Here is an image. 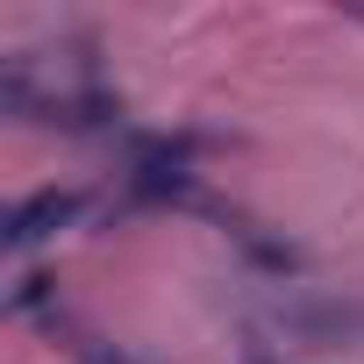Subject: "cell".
Returning <instances> with one entry per match:
<instances>
[{
	"instance_id": "obj_2",
	"label": "cell",
	"mask_w": 364,
	"mask_h": 364,
	"mask_svg": "<svg viewBox=\"0 0 364 364\" xmlns=\"http://www.w3.org/2000/svg\"><path fill=\"white\" fill-rule=\"evenodd\" d=\"M272 328L300 350H364V300H279Z\"/></svg>"
},
{
	"instance_id": "obj_1",
	"label": "cell",
	"mask_w": 364,
	"mask_h": 364,
	"mask_svg": "<svg viewBox=\"0 0 364 364\" xmlns=\"http://www.w3.org/2000/svg\"><path fill=\"white\" fill-rule=\"evenodd\" d=\"M0 107H8L15 122L65 129V136H86V129H114L122 122V93H107V86H36L22 58L0 72Z\"/></svg>"
},
{
	"instance_id": "obj_3",
	"label": "cell",
	"mask_w": 364,
	"mask_h": 364,
	"mask_svg": "<svg viewBox=\"0 0 364 364\" xmlns=\"http://www.w3.org/2000/svg\"><path fill=\"white\" fill-rule=\"evenodd\" d=\"M86 215V193L79 186H36L29 200H15L8 208V222H0V250H36V243H50L58 229H72Z\"/></svg>"
},
{
	"instance_id": "obj_5",
	"label": "cell",
	"mask_w": 364,
	"mask_h": 364,
	"mask_svg": "<svg viewBox=\"0 0 364 364\" xmlns=\"http://www.w3.org/2000/svg\"><path fill=\"white\" fill-rule=\"evenodd\" d=\"M72 357H79V364H136L122 343H107V336H93V328H72Z\"/></svg>"
},
{
	"instance_id": "obj_4",
	"label": "cell",
	"mask_w": 364,
	"mask_h": 364,
	"mask_svg": "<svg viewBox=\"0 0 364 364\" xmlns=\"http://www.w3.org/2000/svg\"><path fill=\"white\" fill-rule=\"evenodd\" d=\"M8 314H50V321H58V279H50V272H29V279H15V293H8Z\"/></svg>"
}]
</instances>
